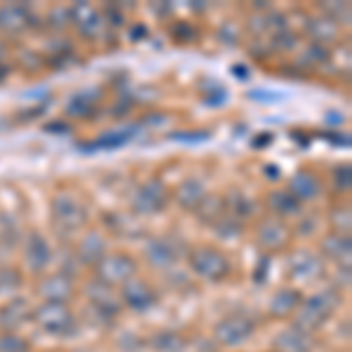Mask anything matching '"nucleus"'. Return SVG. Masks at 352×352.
Listing matches in <instances>:
<instances>
[{"label": "nucleus", "mask_w": 352, "mask_h": 352, "mask_svg": "<svg viewBox=\"0 0 352 352\" xmlns=\"http://www.w3.org/2000/svg\"><path fill=\"white\" fill-rule=\"evenodd\" d=\"M336 305H338V296L333 292H329V289L310 296L305 300L300 315L296 317V329H300V331H312V329L322 327V322L329 320V315L336 310Z\"/></svg>", "instance_id": "nucleus-1"}, {"label": "nucleus", "mask_w": 352, "mask_h": 352, "mask_svg": "<svg viewBox=\"0 0 352 352\" xmlns=\"http://www.w3.org/2000/svg\"><path fill=\"white\" fill-rule=\"evenodd\" d=\"M190 263H192V270L197 275L207 277V280H223L226 275L230 272V261L223 256L217 249H195L190 254Z\"/></svg>", "instance_id": "nucleus-2"}, {"label": "nucleus", "mask_w": 352, "mask_h": 352, "mask_svg": "<svg viewBox=\"0 0 352 352\" xmlns=\"http://www.w3.org/2000/svg\"><path fill=\"white\" fill-rule=\"evenodd\" d=\"M38 322H41V327L45 331L61 336V333H66L68 329L73 327V315H71V310L66 308L64 300H50V303H45L43 308L38 310Z\"/></svg>", "instance_id": "nucleus-3"}, {"label": "nucleus", "mask_w": 352, "mask_h": 352, "mask_svg": "<svg viewBox=\"0 0 352 352\" xmlns=\"http://www.w3.org/2000/svg\"><path fill=\"white\" fill-rule=\"evenodd\" d=\"M254 333V324L249 320H240V317H230L223 320L217 327V338L223 345H240Z\"/></svg>", "instance_id": "nucleus-4"}, {"label": "nucleus", "mask_w": 352, "mask_h": 352, "mask_svg": "<svg viewBox=\"0 0 352 352\" xmlns=\"http://www.w3.org/2000/svg\"><path fill=\"white\" fill-rule=\"evenodd\" d=\"M54 214L66 228H78L85 221V209L76 202L73 195H59L54 200Z\"/></svg>", "instance_id": "nucleus-5"}, {"label": "nucleus", "mask_w": 352, "mask_h": 352, "mask_svg": "<svg viewBox=\"0 0 352 352\" xmlns=\"http://www.w3.org/2000/svg\"><path fill=\"white\" fill-rule=\"evenodd\" d=\"M99 272L106 282H124L127 277H132L134 272V261L124 254H118V256L106 258L104 263L99 265Z\"/></svg>", "instance_id": "nucleus-6"}, {"label": "nucleus", "mask_w": 352, "mask_h": 352, "mask_svg": "<svg viewBox=\"0 0 352 352\" xmlns=\"http://www.w3.org/2000/svg\"><path fill=\"white\" fill-rule=\"evenodd\" d=\"M122 298L129 303V308H134V310H139V312H144V310H148L155 305V296H153V292H151V287L148 285H144V282H127L122 289Z\"/></svg>", "instance_id": "nucleus-7"}, {"label": "nucleus", "mask_w": 352, "mask_h": 352, "mask_svg": "<svg viewBox=\"0 0 352 352\" xmlns=\"http://www.w3.org/2000/svg\"><path fill=\"white\" fill-rule=\"evenodd\" d=\"M26 261H28V268L31 270H43L45 265L50 263V247L38 232H33V235L28 237Z\"/></svg>", "instance_id": "nucleus-8"}, {"label": "nucleus", "mask_w": 352, "mask_h": 352, "mask_svg": "<svg viewBox=\"0 0 352 352\" xmlns=\"http://www.w3.org/2000/svg\"><path fill=\"white\" fill-rule=\"evenodd\" d=\"M289 192H292L294 197H305V200H310V197H315L317 192H320V181L308 172H300L292 179V190Z\"/></svg>", "instance_id": "nucleus-9"}, {"label": "nucleus", "mask_w": 352, "mask_h": 352, "mask_svg": "<svg viewBox=\"0 0 352 352\" xmlns=\"http://www.w3.org/2000/svg\"><path fill=\"white\" fill-rule=\"evenodd\" d=\"M298 303H300V294L298 292H294V289H282V292H277L275 298L270 300V312H272V315L285 317L294 308H296Z\"/></svg>", "instance_id": "nucleus-10"}, {"label": "nucleus", "mask_w": 352, "mask_h": 352, "mask_svg": "<svg viewBox=\"0 0 352 352\" xmlns=\"http://www.w3.org/2000/svg\"><path fill=\"white\" fill-rule=\"evenodd\" d=\"M298 256L303 258V263H298V261H294V258H292V263H289V272H292L294 277H298V280H310V277H315L317 272H320V261L312 256V254L298 252Z\"/></svg>", "instance_id": "nucleus-11"}, {"label": "nucleus", "mask_w": 352, "mask_h": 352, "mask_svg": "<svg viewBox=\"0 0 352 352\" xmlns=\"http://www.w3.org/2000/svg\"><path fill=\"white\" fill-rule=\"evenodd\" d=\"M277 345H280L285 352H308V336H305V331H300V329H289V331L282 333L280 338H277Z\"/></svg>", "instance_id": "nucleus-12"}, {"label": "nucleus", "mask_w": 352, "mask_h": 352, "mask_svg": "<svg viewBox=\"0 0 352 352\" xmlns=\"http://www.w3.org/2000/svg\"><path fill=\"white\" fill-rule=\"evenodd\" d=\"M139 202L144 212H157L164 204V190L160 184H151L139 192Z\"/></svg>", "instance_id": "nucleus-13"}, {"label": "nucleus", "mask_w": 352, "mask_h": 352, "mask_svg": "<svg viewBox=\"0 0 352 352\" xmlns=\"http://www.w3.org/2000/svg\"><path fill=\"white\" fill-rule=\"evenodd\" d=\"M148 258H151V263L157 265V268H164V265H169L172 261H176V254H174V249L169 247V244L153 242L148 247Z\"/></svg>", "instance_id": "nucleus-14"}, {"label": "nucleus", "mask_w": 352, "mask_h": 352, "mask_svg": "<svg viewBox=\"0 0 352 352\" xmlns=\"http://www.w3.org/2000/svg\"><path fill=\"white\" fill-rule=\"evenodd\" d=\"M270 204H272V209H277L280 214H294V212H298V200L289 190L272 192V195H270Z\"/></svg>", "instance_id": "nucleus-15"}, {"label": "nucleus", "mask_w": 352, "mask_h": 352, "mask_svg": "<svg viewBox=\"0 0 352 352\" xmlns=\"http://www.w3.org/2000/svg\"><path fill=\"white\" fill-rule=\"evenodd\" d=\"M287 240V228H282L280 223H265L261 228V242L268 247H280Z\"/></svg>", "instance_id": "nucleus-16"}, {"label": "nucleus", "mask_w": 352, "mask_h": 352, "mask_svg": "<svg viewBox=\"0 0 352 352\" xmlns=\"http://www.w3.org/2000/svg\"><path fill=\"white\" fill-rule=\"evenodd\" d=\"M153 345L164 352H176V350L184 348V340L176 336V333H157V336L153 338Z\"/></svg>", "instance_id": "nucleus-17"}, {"label": "nucleus", "mask_w": 352, "mask_h": 352, "mask_svg": "<svg viewBox=\"0 0 352 352\" xmlns=\"http://www.w3.org/2000/svg\"><path fill=\"white\" fill-rule=\"evenodd\" d=\"M132 139V134H127L122 129V132H111V134H106V136H101L99 141H96V148H118V146H124L127 141Z\"/></svg>", "instance_id": "nucleus-18"}, {"label": "nucleus", "mask_w": 352, "mask_h": 352, "mask_svg": "<svg viewBox=\"0 0 352 352\" xmlns=\"http://www.w3.org/2000/svg\"><path fill=\"white\" fill-rule=\"evenodd\" d=\"M0 352H26V343L19 338H0Z\"/></svg>", "instance_id": "nucleus-19"}]
</instances>
